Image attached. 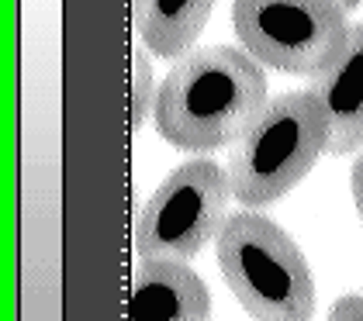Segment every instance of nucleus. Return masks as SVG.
<instances>
[{
  "label": "nucleus",
  "instance_id": "nucleus-12",
  "mask_svg": "<svg viewBox=\"0 0 363 321\" xmlns=\"http://www.w3.org/2000/svg\"><path fill=\"white\" fill-rule=\"evenodd\" d=\"M335 4H339L342 11H357V7H360L363 0H335Z\"/></svg>",
  "mask_w": 363,
  "mask_h": 321
},
{
  "label": "nucleus",
  "instance_id": "nucleus-10",
  "mask_svg": "<svg viewBox=\"0 0 363 321\" xmlns=\"http://www.w3.org/2000/svg\"><path fill=\"white\" fill-rule=\"evenodd\" d=\"M329 318L333 321H363V297H357V294L339 297L333 304V311H329Z\"/></svg>",
  "mask_w": 363,
  "mask_h": 321
},
{
  "label": "nucleus",
  "instance_id": "nucleus-13",
  "mask_svg": "<svg viewBox=\"0 0 363 321\" xmlns=\"http://www.w3.org/2000/svg\"><path fill=\"white\" fill-rule=\"evenodd\" d=\"M142 4H145V0H132V14H139V11H142Z\"/></svg>",
  "mask_w": 363,
  "mask_h": 321
},
{
  "label": "nucleus",
  "instance_id": "nucleus-7",
  "mask_svg": "<svg viewBox=\"0 0 363 321\" xmlns=\"http://www.w3.org/2000/svg\"><path fill=\"white\" fill-rule=\"evenodd\" d=\"M329 114V156H353L363 149V25L350 28L342 55L311 80Z\"/></svg>",
  "mask_w": 363,
  "mask_h": 321
},
{
  "label": "nucleus",
  "instance_id": "nucleus-6",
  "mask_svg": "<svg viewBox=\"0 0 363 321\" xmlns=\"http://www.w3.org/2000/svg\"><path fill=\"white\" fill-rule=\"evenodd\" d=\"M128 318L204 321L211 318V291L191 269V259L142 256L128 294Z\"/></svg>",
  "mask_w": 363,
  "mask_h": 321
},
{
  "label": "nucleus",
  "instance_id": "nucleus-11",
  "mask_svg": "<svg viewBox=\"0 0 363 321\" xmlns=\"http://www.w3.org/2000/svg\"><path fill=\"white\" fill-rule=\"evenodd\" d=\"M350 190H353V201H357V211H360V221H363V149L357 152V162L350 169Z\"/></svg>",
  "mask_w": 363,
  "mask_h": 321
},
{
  "label": "nucleus",
  "instance_id": "nucleus-8",
  "mask_svg": "<svg viewBox=\"0 0 363 321\" xmlns=\"http://www.w3.org/2000/svg\"><path fill=\"white\" fill-rule=\"evenodd\" d=\"M215 11V0H145L135 14L142 45L160 59H180L194 49Z\"/></svg>",
  "mask_w": 363,
  "mask_h": 321
},
{
  "label": "nucleus",
  "instance_id": "nucleus-9",
  "mask_svg": "<svg viewBox=\"0 0 363 321\" xmlns=\"http://www.w3.org/2000/svg\"><path fill=\"white\" fill-rule=\"evenodd\" d=\"M156 80H152V62L145 59L142 49H132V101H128V128L139 132L145 118H152L156 107Z\"/></svg>",
  "mask_w": 363,
  "mask_h": 321
},
{
  "label": "nucleus",
  "instance_id": "nucleus-1",
  "mask_svg": "<svg viewBox=\"0 0 363 321\" xmlns=\"http://www.w3.org/2000/svg\"><path fill=\"white\" fill-rule=\"evenodd\" d=\"M267 66L242 45L191 49L160 83L152 125L180 152H218L235 145L270 104Z\"/></svg>",
  "mask_w": 363,
  "mask_h": 321
},
{
  "label": "nucleus",
  "instance_id": "nucleus-4",
  "mask_svg": "<svg viewBox=\"0 0 363 321\" xmlns=\"http://www.w3.org/2000/svg\"><path fill=\"white\" fill-rule=\"evenodd\" d=\"M346 14L335 0H232L239 45L267 69L311 80L346 49Z\"/></svg>",
  "mask_w": 363,
  "mask_h": 321
},
{
  "label": "nucleus",
  "instance_id": "nucleus-3",
  "mask_svg": "<svg viewBox=\"0 0 363 321\" xmlns=\"http://www.w3.org/2000/svg\"><path fill=\"white\" fill-rule=\"evenodd\" d=\"M215 259L228 291L250 318H315V280L298 242L256 208L228 214L215 239Z\"/></svg>",
  "mask_w": 363,
  "mask_h": 321
},
{
  "label": "nucleus",
  "instance_id": "nucleus-2",
  "mask_svg": "<svg viewBox=\"0 0 363 321\" xmlns=\"http://www.w3.org/2000/svg\"><path fill=\"white\" fill-rule=\"evenodd\" d=\"M329 149V114L322 97L308 90H287L270 97L252 128L228 152L232 201L242 208H270L294 190L318 156Z\"/></svg>",
  "mask_w": 363,
  "mask_h": 321
},
{
  "label": "nucleus",
  "instance_id": "nucleus-5",
  "mask_svg": "<svg viewBox=\"0 0 363 321\" xmlns=\"http://www.w3.org/2000/svg\"><path fill=\"white\" fill-rule=\"evenodd\" d=\"M228 169L215 159L180 162L145 201L135 228L139 256L194 259L211 239H218L228 218Z\"/></svg>",
  "mask_w": 363,
  "mask_h": 321
}]
</instances>
